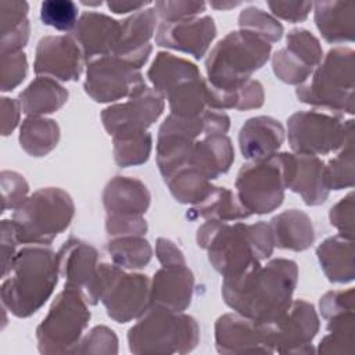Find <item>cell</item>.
<instances>
[{"mask_svg":"<svg viewBox=\"0 0 355 355\" xmlns=\"http://www.w3.org/2000/svg\"><path fill=\"white\" fill-rule=\"evenodd\" d=\"M298 280L297 263L277 258L254 263L243 273L223 277L222 297L237 313L266 324L277 319L293 301Z\"/></svg>","mask_w":355,"mask_h":355,"instance_id":"obj_1","label":"cell"},{"mask_svg":"<svg viewBox=\"0 0 355 355\" xmlns=\"http://www.w3.org/2000/svg\"><path fill=\"white\" fill-rule=\"evenodd\" d=\"M197 244L208 252V261L223 277L243 273L268 259L275 248L269 223L252 225L207 220L197 230Z\"/></svg>","mask_w":355,"mask_h":355,"instance_id":"obj_2","label":"cell"},{"mask_svg":"<svg viewBox=\"0 0 355 355\" xmlns=\"http://www.w3.org/2000/svg\"><path fill=\"white\" fill-rule=\"evenodd\" d=\"M1 284V304L17 318H28L50 298L58 282V254L42 245L19 250ZM7 273V275H8Z\"/></svg>","mask_w":355,"mask_h":355,"instance_id":"obj_3","label":"cell"},{"mask_svg":"<svg viewBox=\"0 0 355 355\" xmlns=\"http://www.w3.org/2000/svg\"><path fill=\"white\" fill-rule=\"evenodd\" d=\"M272 44L262 37L239 29L227 33L205 60L207 82L218 90H227L251 79L270 55Z\"/></svg>","mask_w":355,"mask_h":355,"instance_id":"obj_4","label":"cell"},{"mask_svg":"<svg viewBox=\"0 0 355 355\" xmlns=\"http://www.w3.org/2000/svg\"><path fill=\"white\" fill-rule=\"evenodd\" d=\"M198 341L200 326L193 316L154 305L128 331L133 354H187Z\"/></svg>","mask_w":355,"mask_h":355,"instance_id":"obj_5","label":"cell"},{"mask_svg":"<svg viewBox=\"0 0 355 355\" xmlns=\"http://www.w3.org/2000/svg\"><path fill=\"white\" fill-rule=\"evenodd\" d=\"M300 101L333 114H354V50L334 47L322 58L308 82L295 90Z\"/></svg>","mask_w":355,"mask_h":355,"instance_id":"obj_6","label":"cell"},{"mask_svg":"<svg viewBox=\"0 0 355 355\" xmlns=\"http://www.w3.org/2000/svg\"><path fill=\"white\" fill-rule=\"evenodd\" d=\"M73 214V201L65 190L44 187L26 197L11 220L19 243L46 245L69 226Z\"/></svg>","mask_w":355,"mask_h":355,"instance_id":"obj_7","label":"cell"},{"mask_svg":"<svg viewBox=\"0 0 355 355\" xmlns=\"http://www.w3.org/2000/svg\"><path fill=\"white\" fill-rule=\"evenodd\" d=\"M288 153H275L266 158L244 164L236 178V194L251 214H269L284 200L291 169Z\"/></svg>","mask_w":355,"mask_h":355,"instance_id":"obj_8","label":"cell"},{"mask_svg":"<svg viewBox=\"0 0 355 355\" xmlns=\"http://www.w3.org/2000/svg\"><path fill=\"white\" fill-rule=\"evenodd\" d=\"M87 300L80 290L65 287L36 329L42 354H73L90 320Z\"/></svg>","mask_w":355,"mask_h":355,"instance_id":"obj_9","label":"cell"},{"mask_svg":"<svg viewBox=\"0 0 355 355\" xmlns=\"http://www.w3.org/2000/svg\"><path fill=\"white\" fill-rule=\"evenodd\" d=\"M354 121L323 110L298 111L287 119L288 143L294 153L324 155L352 141Z\"/></svg>","mask_w":355,"mask_h":355,"instance_id":"obj_10","label":"cell"},{"mask_svg":"<svg viewBox=\"0 0 355 355\" xmlns=\"http://www.w3.org/2000/svg\"><path fill=\"white\" fill-rule=\"evenodd\" d=\"M261 327L273 352L309 354L313 352L312 340L318 334L319 319L311 302L293 300L277 319Z\"/></svg>","mask_w":355,"mask_h":355,"instance_id":"obj_11","label":"cell"},{"mask_svg":"<svg viewBox=\"0 0 355 355\" xmlns=\"http://www.w3.org/2000/svg\"><path fill=\"white\" fill-rule=\"evenodd\" d=\"M146 83L139 68L118 55H104L87 62L85 92L97 103L130 97Z\"/></svg>","mask_w":355,"mask_h":355,"instance_id":"obj_12","label":"cell"},{"mask_svg":"<svg viewBox=\"0 0 355 355\" xmlns=\"http://www.w3.org/2000/svg\"><path fill=\"white\" fill-rule=\"evenodd\" d=\"M164 107V96L144 85L126 101L107 107L101 112V121L112 139L136 136L147 132Z\"/></svg>","mask_w":355,"mask_h":355,"instance_id":"obj_13","label":"cell"},{"mask_svg":"<svg viewBox=\"0 0 355 355\" xmlns=\"http://www.w3.org/2000/svg\"><path fill=\"white\" fill-rule=\"evenodd\" d=\"M323 58L322 46L315 35L302 28L291 29L286 47L272 57V69L277 79L288 85H302Z\"/></svg>","mask_w":355,"mask_h":355,"instance_id":"obj_14","label":"cell"},{"mask_svg":"<svg viewBox=\"0 0 355 355\" xmlns=\"http://www.w3.org/2000/svg\"><path fill=\"white\" fill-rule=\"evenodd\" d=\"M151 280L141 273H126L123 269L111 279L100 301L111 319L126 323L139 319L150 306Z\"/></svg>","mask_w":355,"mask_h":355,"instance_id":"obj_15","label":"cell"},{"mask_svg":"<svg viewBox=\"0 0 355 355\" xmlns=\"http://www.w3.org/2000/svg\"><path fill=\"white\" fill-rule=\"evenodd\" d=\"M83 61V53L72 36H46L37 43L33 69L37 76L69 82L79 79Z\"/></svg>","mask_w":355,"mask_h":355,"instance_id":"obj_16","label":"cell"},{"mask_svg":"<svg viewBox=\"0 0 355 355\" xmlns=\"http://www.w3.org/2000/svg\"><path fill=\"white\" fill-rule=\"evenodd\" d=\"M215 36L216 26L211 17H191L168 22L161 21L155 32V43L200 60L205 55Z\"/></svg>","mask_w":355,"mask_h":355,"instance_id":"obj_17","label":"cell"},{"mask_svg":"<svg viewBox=\"0 0 355 355\" xmlns=\"http://www.w3.org/2000/svg\"><path fill=\"white\" fill-rule=\"evenodd\" d=\"M219 354H272L259 323L240 313H225L215 323Z\"/></svg>","mask_w":355,"mask_h":355,"instance_id":"obj_18","label":"cell"},{"mask_svg":"<svg viewBox=\"0 0 355 355\" xmlns=\"http://www.w3.org/2000/svg\"><path fill=\"white\" fill-rule=\"evenodd\" d=\"M194 275L186 263L166 265L151 280L150 305L173 312H183L191 302Z\"/></svg>","mask_w":355,"mask_h":355,"instance_id":"obj_19","label":"cell"},{"mask_svg":"<svg viewBox=\"0 0 355 355\" xmlns=\"http://www.w3.org/2000/svg\"><path fill=\"white\" fill-rule=\"evenodd\" d=\"M121 35V21L105 14L87 11L80 15L72 37L79 44L85 61L111 55L118 44Z\"/></svg>","mask_w":355,"mask_h":355,"instance_id":"obj_20","label":"cell"},{"mask_svg":"<svg viewBox=\"0 0 355 355\" xmlns=\"http://www.w3.org/2000/svg\"><path fill=\"white\" fill-rule=\"evenodd\" d=\"M157 12L154 8H143L121 21V35L112 55H118L136 68H141L150 54V39L155 32Z\"/></svg>","mask_w":355,"mask_h":355,"instance_id":"obj_21","label":"cell"},{"mask_svg":"<svg viewBox=\"0 0 355 355\" xmlns=\"http://www.w3.org/2000/svg\"><path fill=\"white\" fill-rule=\"evenodd\" d=\"M57 254L60 275L65 279V287L80 290L85 294L98 268L97 250L86 241L69 239Z\"/></svg>","mask_w":355,"mask_h":355,"instance_id":"obj_22","label":"cell"},{"mask_svg":"<svg viewBox=\"0 0 355 355\" xmlns=\"http://www.w3.org/2000/svg\"><path fill=\"white\" fill-rule=\"evenodd\" d=\"M283 141V125L277 119L266 115L247 119L239 132L240 151L250 161L262 159L277 153Z\"/></svg>","mask_w":355,"mask_h":355,"instance_id":"obj_23","label":"cell"},{"mask_svg":"<svg viewBox=\"0 0 355 355\" xmlns=\"http://www.w3.org/2000/svg\"><path fill=\"white\" fill-rule=\"evenodd\" d=\"M287 189L301 196L306 205H320L329 197L324 164L318 155L293 154Z\"/></svg>","mask_w":355,"mask_h":355,"instance_id":"obj_24","label":"cell"},{"mask_svg":"<svg viewBox=\"0 0 355 355\" xmlns=\"http://www.w3.org/2000/svg\"><path fill=\"white\" fill-rule=\"evenodd\" d=\"M150 191L147 186L136 179L115 176L103 191V204L107 215L143 216L150 207Z\"/></svg>","mask_w":355,"mask_h":355,"instance_id":"obj_25","label":"cell"},{"mask_svg":"<svg viewBox=\"0 0 355 355\" xmlns=\"http://www.w3.org/2000/svg\"><path fill=\"white\" fill-rule=\"evenodd\" d=\"M234 161L232 140L226 135L204 136L196 140L190 166L208 180L226 173Z\"/></svg>","mask_w":355,"mask_h":355,"instance_id":"obj_26","label":"cell"},{"mask_svg":"<svg viewBox=\"0 0 355 355\" xmlns=\"http://www.w3.org/2000/svg\"><path fill=\"white\" fill-rule=\"evenodd\" d=\"M270 233L277 248L304 251L315 241V230L311 218L300 209H287L272 218Z\"/></svg>","mask_w":355,"mask_h":355,"instance_id":"obj_27","label":"cell"},{"mask_svg":"<svg viewBox=\"0 0 355 355\" xmlns=\"http://www.w3.org/2000/svg\"><path fill=\"white\" fill-rule=\"evenodd\" d=\"M315 24L329 43L354 40L355 3L354 1H316Z\"/></svg>","mask_w":355,"mask_h":355,"instance_id":"obj_28","label":"cell"},{"mask_svg":"<svg viewBox=\"0 0 355 355\" xmlns=\"http://www.w3.org/2000/svg\"><path fill=\"white\" fill-rule=\"evenodd\" d=\"M147 78L153 89L166 97L178 86L201 78V72L191 61L161 51L155 55L151 67L148 68Z\"/></svg>","mask_w":355,"mask_h":355,"instance_id":"obj_29","label":"cell"},{"mask_svg":"<svg viewBox=\"0 0 355 355\" xmlns=\"http://www.w3.org/2000/svg\"><path fill=\"white\" fill-rule=\"evenodd\" d=\"M316 255L329 282L349 283L354 280V240L341 234L331 236L316 248Z\"/></svg>","mask_w":355,"mask_h":355,"instance_id":"obj_30","label":"cell"},{"mask_svg":"<svg viewBox=\"0 0 355 355\" xmlns=\"http://www.w3.org/2000/svg\"><path fill=\"white\" fill-rule=\"evenodd\" d=\"M68 100V90L55 79L37 76L19 93L18 103L28 116H40L55 112Z\"/></svg>","mask_w":355,"mask_h":355,"instance_id":"obj_31","label":"cell"},{"mask_svg":"<svg viewBox=\"0 0 355 355\" xmlns=\"http://www.w3.org/2000/svg\"><path fill=\"white\" fill-rule=\"evenodd\" d=\"M248 216H251V214L244 208L234 191L216 186H212L209 193L187 212V218L190 219L201 218L218 222L241 220Z\"/></svg>","mask_w":355,"mask_h":355,"instance_id":"obj_32","label":"cell"},{"mask_svg":"<svg viewBox=\"0 0 355 355\" xmlns=\"http://www.w3.org/2000/svg\"><path fill=\"white\" fill-rule=\"evenodd\" d=\"M263 87L255 79H248L240 86L227 90H218L208 85V105L212 110L223 111L233 108L245 111L259 108L263 104Z\"/></svg>","mask_w":355,"mask_h":355,"instance_id":"obj_33","label":"cell"},{"mask_svg":"<svg viewBox=\"0 0 355 355\" xmlns=\"http://www.w3.org/2000/svg\"><path fill=\"white\" fill-rule=\"evenodd\" d=\"M60 140V128L55 121L42 116H28L19 130V144L32 157L49 154Z\"/></svg>","mask_w":355,"mask_h":355,"instance_id":"obj_34","label":"cell"},{"mask_svg":"<svg viewBox=\"0 0 355 355\" xmlns=\"http://www.w3.org/2000/svg\"><path fill=\"white\" fill-rule=\"evenodd\" d=\"M166 100L172 115L180 118L197 116L209 108L207 80L201 76L186 82L166 94Z\"/></svg>","mask_w":355,"mask_h":355,"instance_id":"obj_35","label":"cell"},{"mask_svg":"<svg viewBox=\"0 0 355 355\" xmlns=\"http://www.w3.org/2000/svg\"><path fill=\"white\" fill-rule=\"evenodd\" d=\"M107 250L112 262L128 270L144 268L153 255L151 245L141 236L112 237L107 243Z\"/></svg>","mask_w":355,"mask_h":355,"instance_id":"obj_36","label":"cell"},{"mask_svg":"<svg viewBox=\"0 0 355 355\" xmlns=\"http://www.w3.org/2000/svg\"><path fill=\"white\" fill-rule=\"evenodd\" d=\"M171 194L178 202L197 204L212 189L211 182L191 166L182 168L172 175L164 178Z\"/></svg>","mask_w":355,"mask_h":355,"instance_id":"obj_37","label":"cell"},{"mask_svg":"<svg viewBox=\"0 0 355 355\" xmlns=\"http://www.w3.org/2000/svg\"><path fill=\"white\" fill-rule=\"evenodd\" d=\"M327 334L320 340L319 354H352L354 352V311L327 319Z\"/></svg>","mask_w":355,"mask_h":355,"instance_id":"obj_38","label":"cell"},{"mask_svg":"<svg viewBox=\"0 0 355 355\" xmlns=\"http://www.w3.org/2000/svg\"><path fill=\"white\" fill-rule=\"evenodd\" d=\"M112 153L115 162L122 166H135L144 164L151 153L153 137L148 132L141 135L112 139Z\"/></svg>","mask_w":355,"mask_h":355,"instance_id":"obj_39","label":"cell"},{"mask_svg":"<svg viewBox=\"0 0 355 355\" xmlns=\"http://www.w3.org/2000/svg\"><path fill=\"white\" fill-rule=\"evenodd\" d=\"M354 140L338 150V154L324 165V180L329 190H341L354 186Z\"/></svg>","mask_w":355,"mask_h":355,"instance_id":"obj_40","label":"cell"},{"mask_svg":"<svg viewBox=\"0 0 355 355\" xmlns=\"http://www.w3.org/2000/svg\"><path fill=\"white\" fill-rule=\"evenodd\" d=\"M239 26L251 32L270 44L279 42L283 36V25L272 15L257 7H248L239 15Z\"/></svg>","mask_w":355,"mask_h":355,"instance_id":"obj_41","label":"cell"},{"mask_svg":"<svg viewBox=\"0 0 355 355\" xmlns=\"http://www.w3.org/2000/svg\"><path fill=\"white\" fill-rule=\"evenodd\" d=\"M79 10L71 0H46L40 6V19L57 31H73L78 24Z\"/></svg>","mask_w":355,"mask_h":355,"instance_id":"obj_42","label":"cell"},{"mask_svg":"<svg viewBox=\"0 0 355 355\" xmlns=\"http://www.w3.org/2000/svg\"><path fill=\"white\" fill-rule=\"evenodd\" d=\"M118 338L107 326L93 327L78 343L73 354H116Z\"/></svg>","mask_w":355,"mask_h":355,"instance_id":"obj_43","label":"cell"},{"mask_svg":"<svg viewBox=\"0 0 355 355\" xmlns=\"http://www.w3.org/2000/svg\"><path fill=\"white\" fill-rule=\"evenodd\" d=\"M28 62L24 51L1 53L0 79L1 92H8L17 87L26 76Z\"/></svg>","mask_w":355,"mask_h":355,"instance_id":"obj_44","label":"cell"},{"mask_svg":"<svg viewBox=\"0 0 355 355\" xmlns=\"http://www.w3.org/2000/svg\"><path fill=\"white\" fill-rule=\"evenodd\" d=\"M29 186L25 178L12 171L1 172V194H3V211L18 208L28 196Z\"/></svg>","mask_w":355,"mask_h":355,"instance_id":"obj_45","label":"cell"},{"mask_svg":"<svg viewBox=\"0 0 355 355\" xmlns=\"http://www.w3.org/2000/svg\"><path fill=\"white\" fill-rule=\"evenodd\" d=\"M204 1H189V0H176V1H155L154 10L157 12V17H159L162 21H178L184 18L196 17L197 14L202 12L205 10Z\"/></svg>","mask_w":355,"mask_h":355,"instance_id":"obj_46","label":"cell"},{"mask_svg":"<svg viewBox=\"0 0 355 355\" xmlns=\"http://www.w3.org/2000/svg\"><path fill=\"white\" fill-rule=\"evenodd\" d=\"M331 226L338 230V234L354 240V220H355V201L354 193H348L341 198L329 212Z\"/></svg>","mask_w":355,"mask_h":355,"instance_id":"obj_47","label":"cell"},{"mask_svg":"<svg viewBox=\"0 0 355 355\" xmlns=\"http://www.w3.org/2000/svg\"><path fill=\"white\" fill-rule=\"evenodd\" d=\"M105 230L110 237L143 236L147 232V222L143 216L107 215Z\"/></svg>","mask_w":355,"mask_h":355,"instance_id":"obj_48","label":"cell"},{"mask_svg":"<svg viewBox=\"0 0 355 355\" xmlns=\"http://www.w3.org/2000/svg\"><path fill=\"white\" fill-rule=\"evenodd\" d=\"M320 313L324 319L354 311V288L326 293L319 301Z\"/></svg>","mask_w":355,"mask_h":355,"instance_id":"obj_49","label":"cell"},{"mask_svg":"<svg viewBox=\"0 0 355 355\" xmlns=\"http://www.w3.org/2000/svg\"><path fill=\"white\" fill-rule=\"evenodd\" d=\"M312 6L313 3L311 1H268L272 14L288 22H301L306 19Z\"/></svg>","mask_w":355,"mask_h":355,"instance_id":"obj_50","label":"cell"},{"mask_svg":"<svg viewBox=\"0 0 355 355\" xmlns=\"http://www.w3.org/2000/svg\"><path fill=\"white\" fill-rule=\"evenodd\" d=\"M28 3L25 1H0L1 35L15 29L26 21Z\"/></svg>","mask_w":355,"mask_h":355,"instance_id":"obj_51","label":"cell"},{"mask_svg":"<svg viewBox=\"0 0 355 355\" xmlns=\"http://www.w3.org/2000/svg\"><path fill=\"white\" fill-rule=\"evenodd\" d=\"M18 237L12 225V220L4 219L1 222V266H3V273L1 276L6 277L8 270H10V265L15 257V247L18 244Z\"/></svg>","mask_w":355,"mask_h":355,"instance_id":"obj_52","label":"cell"},{"mask_svg":"<svg viewBox=\"0 0 355 355\" xmlns=\"http://www.w3.org/2000/svg\"><path fill=\"white\" fill-rule=\"evenodd\" d=\"M155 254L162 266L166 265H178V263H186L184 255L180 251V248L171 241L169 239L159 237L155 244Z\"/></svg>","mask_w":355,"mask_h":355,"instance_id":"obj_53","label":"cell"},{"mask_svg":"<svg viewBox=\"0 0 355 355\" xmlns=\"http://www.w3.org/2000/svg\"><path fill=\"white\" fill-rule=\"evenodd\" d=\"M28 39H29V22L26 19L15 29L1 35V53L22 51L21 49L26 44Z\"/></svg>","mask_w":355,"mask_h":355,"instance_id":"obj_54","label":"cell"},{"mask_svg":"<svg viewBox=\"0 0 355 355\" xmlns=\"http://www.w3.org/2000/svg\"><path fill=\"white\" fill-rule=\"evenodd\" d=\"M21 105L18 100L1 98V135L7 136L10 135L15 126L18 125L19 121V112H21Z\"/></svg>","mask_w":355,"mask_h":355,"instance_id":"obj_55","label":"cell"},{"mask_svg":"<svg viewBox=\"0 0 355 355\" xmlns=\"http://www.w3.org/2000/svg\"><path fill=\"white\" fill-rule=\"evenodd\" d=\"M150 3L148 1H108L107 6L108 8L115 12V14H126L129 11H139V10H143L148 6Z\"/></svg>","mask_w":355,"mask_h":355,"instance_id":"obj_56","label":"cell"},{"mask_svg":"<svg viewBox=\"0 0 355 355\" xmlns=\"http://www.w3.org/2000/svg\"><path fill=\"white\" fill-rule=\"evenodd\" d=\"M240 3H211V7H215V8H219V10H227V8H233L236 6H239Z\"/></svg>","mask_w":355,"mask_h":355,"instance_id":"obj_57","label":"cell"}]
</instances>
